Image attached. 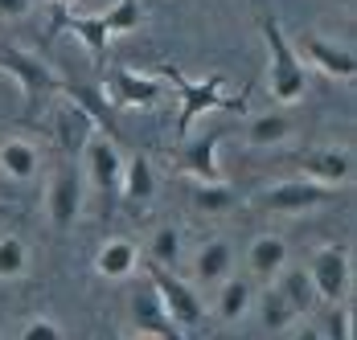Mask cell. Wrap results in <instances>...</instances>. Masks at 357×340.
I'll return each mask as SVG.
<instances>
[{
  "label": "cell",
  "instance_id": "1",
  "mask_svg": "<svg viewBox=\"0 0 357 340\" xmlns=\"http://www.w3.org/2000/svg\"><path fill=\"white\" fill-rule=\"evenodd\" d=\"M259 33H263V45H267V95L280 107L304 102V95H308V66L300 62L296 45L287 41L284 25L275 17H263Z\"/></svg>",
  "mask_w": 357,
  "mask_h": 340
},
{
  "label": "cell",
  "instance_id": "2",
  "mask_svg": "<svg viewBox=\"0 0 357 340\" xmlns=\"http://www.w3.org/2000/svg\"><path fill=\"white\" fill-rule=\"evenodd\" d=\"M140 267L148 271V283L156 287V295H160V304L169 311V320L177 324L181 332H193V328L206 324V304H202V295H197L193 283L177 279L169 267H156V263H140Z\"/></svg>",
  "mask_w": 357,
  "mask_h": 340
},
{
  "label": "cell",
  "instance_id": "3",
  "mask_svg": "<svg viewBox=\"0 0 357 340\" xmlns=\"http://www.w3.org/2000/svg\"><path fill=\"white\" fill-rule=\"evenodd\" d=\"M169 86H177V95H181V115H177V136L185 139L189 136V128L206 115V111H234L238 102L234 99H226L222 95V78H210V82H189L181 70H165L160 74Z\"/></svg>",
  "mask_w": 357,
  "mask_h": 340
},
{
  "label": "cell",
  "instance_id": "4",
  "mask_svg": "<svg viewBox=\"0 0 357 340\" xmlns=\"http://www.w3.org/2000/svg\"><path fill=\"white\" fill-rule=\"evenodd\" d=\"M308 279H312V291L317 300L328 304H341L349 295V283H354V263L341 246H321L308 263Z\"/></svg>",
  "mask_w": 357,
  "mask_h": 340
},
{
  "label": "cell",
  "instance_id": "5",
  "mask_svg": "<svg viewBox=\"0 0 357 340\" xmlns=\"http://www.w3.org/2000/svg\"><path fill=\"white\" fill-rule=\"evenodd\" d=\"M82 176L78 169L62 164V169L50 176V189H45V213H50V226L54 230H70L74 222L82 217Z\"/></svg>",
  "mask_w": 357,
  "mask_h": 340
},
{
  "label": "cell",
  "instance_id": "6",
  "mask_svg": "<svg viewBox=\"0 0 357 340\" xmlns=\"http://www.w3.org/2000/svg\"><path fill=\"white\" fill-rule=\"evenodd\" d=\"M296 54H300L304 66H317L321 74H328V78H341V82H354L357 78L354 49H349V45H337V41H328V37H321V33H304L300 45H296Z\"/></svg>",
  "mask_w": 357,
  "mask_h": 340
},
{
  "label": "cell",
  "instance_id": "7",
  "mask_svg": "<svg viewBox=\"0 0 357 340\" xmlns=\"http://www.w3.org/2000/svg\"><path fill=\"white\" fill-rule=\"evenodd\" d=\"M82 169H86V180H91L95 193H107V197L119 193L123 156H119V148H115L103 132H95V136L86 139V148H82Z\"/></svg>",
  "mask_w": 357,
  "mask_h": 340
},
{
  "label": "cell",
  "instance_id": "8",
  "mask_svg": "<svg viewBox=\"0 0 357 340\" xmlns=\"http://www.w3.org/2000/svg\"><path fill=\"white\" fill-rule=\"evenodd\" d=\"M337 197V189L317 185V180H280L267 189V209L271 213H308V209H321Z\"/></svg>",
  "mask_w": 357,
  "mask_h": 340
},
{
  "label": "cell",
  "instance_id": "9",
  "mask_svg": "<svg viewBox=\"0 0 357 340\" xmlns=\"http://www.w3.org/2000/svg\"><path fill=\"white\" fill-rule=\"evenodd\" d=\"M107 91L115 107H152L165 95V78L156 74H136V70H111L107 74Z\"/></svg>",
  "mask_w": 357,
  "mask_h": 340
},
{
  "label": "cell",
  "instance_id": "10",
  "mask_svg": "<svg viewBox=\"0 0 357 340\" xmlns=\"http://www.w3.org/2000/svg\"><path fill=\"white\" fill-rule=\"evenodd\" d=\"M0 66L21 82V91H25L29 102H37L41 95H50V91H58V78L50 74V66L41 58H33V54H25V49H4L0 54Z\"/></svg>",
  "mask_w": 357,
  "mask_h": 340
},
{
  "label": "cell",
  "instance_id": "11",
  "mask_svg": "<svg viewBox=\"0 0 357 340\" xmlns=\"http://www.w3.org/2000/svg\"><path fill=\"white\" fill-rule=\"evenodd\" d=\"M132 324L148 340H181V328L169 320V311H165V304H160V295H156L152 283L132 295Z\"/></svg>",
  "mask_w": 357,
  "mask_h": 340
},
{
  "label": "cell",
  "instance_id": "12",
  "mask_svg": "<svg viewBox=\"0 0 357 340\" xmlns=\"http://www.w3.org/2000/svg\"><path fill=\"white\" fill-rule=\"evenodd\" d=\"M304 180H317L328 189H345L354 180V156L345 148H317L304 156Z\"/></svg>",
  "mask_w": 357,
  "mask_h": 340
},
{
  "label": "cell",
  "instance_id": "13",
  "mask_svg": "<svg viewBox=\"0 0 357 340\" xmlns=\"http://www.w3.org/2000/svg\"><path fill=\"white\" fill-rule=\"evenodd\" d=\"M226 275H234V246L226 238L206 242V246L193 254V287H197V291H214Z\"/></svg>",
  "mask_w": 357,
  "mask_h": 340
},
{
  "label": "cell",
  "instance_id": "14",
  "mask_svg": "<svg viewBox=\"0 0 357 340\" xmlns=\"http://www.w3.org/2000/svg\"><path fill=\"white\" fill-rule=\"evenodd\" d=\"M255 311V287L243 275H226L214 287V316L222 324H243Z\"/></svg>",
  "mask_w": 357,
  "mask_h": 340
},
{
  "label": "cell",
  "instance_id": "15",
  "mask_svg": "<svg viewBox=\"0 0 357 340\" xmlns=\"http://www.w3.org/2000/svg\"><path fill=\"white\" fill-rule=\"evenodd\" d=\"M287 267V242L280 234H259L247 246V271L259 283H275L280 271Z\"/></svg>",
  "mask_w": 357,
  "mask_h": 340
},
{
  "label": "cell",
  "instance_id": "16",
  "mask_svg": "<svg viewBox=\"0 0 357 340\" xmlns=\"http://www.w3.org/2000/svg\"><path fill=\"white\" fill-rule=\"evenodd\" d=\"M218 148H222V132H206V136L189 139L181 148V169L193 180H226L218 169Z\"/></svg>",
  "mask_w": 357,
  "mask_h": 340
},
{
  "label": "cell",
  "instance_id": "17",
  "mask_svg": "<svg viewBox=\"0 0 357 340\" xmlns=\"http://www.w3.org/2000/svg\"><path fill=\"white\" fill-rule=\"evenodd\" d=\"M54 132H58V144L66 148V152H82L86 148V139L99 132V123L78 107L74 99L58 102V115H54Z\"/></svg>",
  "mask_w": 357,
  "mask_h": 340
},
{
  "label": "cell",
  "instance_id": "18",
  "mask_svg": "<svg viewBox=\"0 0 357 340\" xmlns=\"http://www.w3.org/2000/svg\"><path fill=\"white\" fill-rule=\"evenodd\" d=\"M95 271L103 275V279H132V275L140 271V250H136V242H128V238L103 242L99 254H95Z\"/></svg>",
  "mask_w": 357,
  "mask_h": 340
},
{
  "label": "cell",
  "instance_id": "19",
  "mask_svg": "<svg viewBox=\"0 0 357 340\" xmlns=\"http://www.w3.org/2000/svg\"><path fill=\"white\" fill-rule=\"evenodd\" d=\"M37 164H41V156H37V148L29 139H4L0 144V176L25 185V180L37 176Z\"/></svg>",
  "mask_w": 357,
  "mask_h": 340
},
{
  "label": "cell",
  "instance_id": "20",
  "mask_svg": "<svg viewBox=\"0 0 357 340\" xmlns=\"http://www.w3.org/2000/svg\"><path fill=\"white\" fill-rule=\"evenodd\" d=\"M287 136H291V119L284 111H263L247 123L250 148H280V144H287Z\"/></svg>",
  "mask_w": 357,
  "mask_h": 340
},
{
  "label": "cell",
  "instance_id": "21",
  "mask_svg": "<svg viewBox=\"0 0 357 340\" xmlns=\"http://www.w3.org/2000/svg\"><path fill=\"white\" fill-rule=\"evenodd\" d=\"M275 287H280V295H284L287 304L296 307V316H300V320L317 307L312 279H308V271H300V267H284V271H280V279H275Z\"/></svg>",
  "mask_w": 357,
  "mask_h": 340
},
{
  "label": "cell",
  "instance_id": "22",
  "mask_svg": "<svg viewBox=\"0 0 357 340\" xmlns=\"http://www.w3.org/2000/svg\"><path fill=\"white\" fill-rule=\"evenodd\" d=\"M255 300H259V320H263V328H267V332H284V328H291V324L300 320V316H296V307L280 295V287H275V283H267V291H263V295H255Z\"/></svg>",
  "mask_w": 357,
  "mask_h": 340
},
{
  "label": "cell",
  "instance_id": "23",
  "mask_svg": "<svg viewBox=\"0 0 357 340\" xmlns=\"http://www.w3.org/2000/svg\"><path fill=\"white\" fill-rule=\"evenodd\" d=\"M119 193H123V197H132V201H148V197L156 193V176H152L148 156H132V160H123Z\"/></svg>",
  "mask_w": 357,
  "mask_h": 340
},
{
  "label": "cell",
  "instance_id": "24",
  "mask_svg": "<svg viewBox=\"0 0 357 340\" xmlns=\"http://www.w3.org/2000/svg\"><path fill=\"white\" fill-rule=\"evenodd\" d=\"M181 254H185V238H181L177 226H160L156 234H152V242H148V263H156V267H177Z\"/></svg>",
  "mask_w": 357,
  "mask_h": 340
},
{
  "label": "cell",
  "instance_id": "25",
  "mask_svg": "<svg viewBox=\"0 0 357 340\" xmlns=\"http://www.w3.org/2000/svg\"><path fill=\"white\" fill-rule=\"evenodd\" d=\"M66 29L86 45V54H91L95 62H103V58H107V41H111V37H107V29H103V21H99V13H95V17H70V21H66Z\"/></svg>",
  "mask_w": 357,
  "mask_h": 340
},
{
  "label": "cell",
  "instance_id": "26",
  "mask_svg": "<svg viewBox=\"0 0 357 340\" xmlns=\"http://www.w3.org/2000/svg\"><path fill=\"white\" fill-rule=\"evenodd\" d=\"M99 21H103V29L107 37H119V33H136L144 21L140 13V0H115L107 13H99Z\"/></svg>",
  "mask_w": 357,
  "mask_h": 340
},
{
  "label": "cell",
  "instance_id": "27",
  "mask_svg": "<svg viewBox=\"0 0 357 340\" xmlns=\"http://www.w3.org/2000/svg\"><path fill=\"white\" fill-rule=\"evenodd\" d=\"M193 205H197L202 213H226V209L234 205V189H230L226 180H197Z\"/></svg>",
  "mask_w": 357,
  "mask_h": 340
},
{
  "label": "cell",
  "instance_id": "28",
  "mask_svg": "<svg viewBox=\"0 0 357 340\" xmlns=\"http://www.w3.org/2000/svg\"><path fill=\"white\" fill-rule=\"evenodd\" d=\"M29 267V250L17 234H4L0 238V279H21Z\"/></svg>",
  "mask_w": 357,
  "mask_h": 340
},
{
  "label": "cell",
  "instance_id": "29",
  "mask_svg": "<svg viewBox=\"0 0 357 340\" xmlns=\"http://www.w3.org/2000/svg\"><path fill=\"white\" fill-rule=\"evenodd\" d=\"M324 340H354V307L345 304H333V311H328V320H324Z\"/></svg>",
  "mask_w": 357,
  "mask_h": 340
},
{
  "label": "cell",
  "instance_id": "30",
  "mask_svg": "<svg viewBox=\"0 0 357 340\" xmlns=\"http://www.w3.org/2000/svg\"><path fill=\"white\" fill-rule=\"evenodd\" d=\"M21 340H66V337H62V328H58L54 320H29L25 332H21Z\"/></svg>",
  "mask_w": 357,
  "mask_h": 340
},
{
  "label": "cell",
  "instance_id": "31",
  "mask_svg": "<svg viewBox=\"0 0 357 340\" xmlns=\"http://www.w3.org/2000/svg\"><path fill=\"white\" fill-rule=\"evenodd\" d=\"M29 8H33V0H0L4 21H21V17H29Z\"/></svg>",
  "mask_w": 357,
  "mask_h": 340
},
{
  "label": "cell",
  "instance_id": "32",
  "mask_svg": "<svg viewBox=\"0 0 357 340\" xmlns=\"http://www.w3.org/2000/svg\"><path fill=\"white\" fill-rule=\"evenodd\" d=\"M291 340H324V332L317 328V324H308V320H304V324L291 332Z\"/></svg>",
  "mask_w": 357,
  "mask_h": 340
},
{
  "label": "cell",
  "instance_id": "33",
  "mask_svg": "<svg viewBox=\"0 0 357 340\" xmlns=\"http://www.w3.org/2000/svg\"><path fill=\"white\" fill-rule=\"evenodd\" d=\"M0 217H8V205H0Z\"/></svg>",
  "mask_w": 357,
  "mask_h": 340
},
{
  "label": "cell",
  "instance_id": "34",
  "mask_svg": "<svg viewBox=\"0 0 357 340\" xmlns=\"http://www.w3.org/2000/svg\"><path fill=\"white\" fill-rule=\"evenodd\" d=\"M128 340H148V337H128Z\"/></svg>",
  "mask_w": 357,
  "mask_h": 340
},
{
  "label": "cell",
  "instance_id": "35",
  "mask_svg": "<svg viewBox=\"0 0 357 340\" xmlns=\"http://www.w3.org/2000/svg\"><path fill=\"white\" fill-rule=\"evenodd\" d=\"M62 4H66V0H62Z\"/></svg>",
  "mask_w": 357,
  "mask_h": 340
}]
</instances>
